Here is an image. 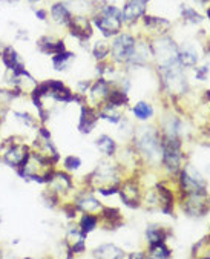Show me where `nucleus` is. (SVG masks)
Listing matches in <instances>:
<instances>
[{
  "label": "nucleus",
  "instance_id": "1",
  "mask_svg": "<svg viewBox=\"0 0 210 259\" xmlns=\"http://www.w3.org/2000/svg\"><path fill=\"white\" fill-rule=\"evenodd\" d=\"M150 46H152V54L156 60H158V65L161 69L180 65L178 63V46L169 35H166V34L156 35V38L153 40V43H150Z\"/></svg>",
  "mask_w": 210,
  "mask_h": 259
},
{
  "label": "nucleus",
  "instance_id": "2",
  "mask_svg": "<svg viewBox=\"0 0 210 259\" xmlns=\"http://www.w3.org/2000/svg\"><path fill=\"white\" fill-rule=\"evenodd\" d=\"M135 45H137V40L132 34L123 32V31L120 34H117L111 45V54H112L114 60L120 62V63L129 62L134 54Z\"/></svg>",
  "mask_w": 210,
  "mask_h": 259
},
{
  "label": "nucleus",
  "instance_id": "3",
  "mask_svg": "<svg viewBox=\"0 0 210 259\" xmlns=\"http://www.w3.org/2000/svg\"><path fill=\"white\" fill-rule=\"evenodd\" d=\"M68 31L72 37H75L80 41H86L94 34V25L91 17L86 14H74L68 23Z\"/></svg>",
  "mask_w": 210,
  "mask_h": 259
},
{
  "label": "nucleus",
  "instance_id": "4",
  "mask_svg": "<svg viewBox=\"0 0 210 259\" xmlns=\"http://www.w3.org/2000/svg\"><path fill=\"white\" fill-rule=\"evenodd\" d=\"M183 209L190 217H202L208 210V198L205 192H192L184 193Z\"/></svg>",
  "mask_w": 210,
  "mask_h": 259
},
{
  "label": "nucleus",
  "instance_id": "5",
  "mask_svg": "<svg viewBox=\"0 0 210 259\" xmlns=\"http://www.w3.org/2000/svg\"><path fill=\"white\" fill-rule=\"evenodd\" d=\"M147 10V0H126V4L121 10V19L126 25L137 23Z\"/></svg>",
  "mask_w": 210,
  "mask_h": 259
},
{
  "label": "nucleus",
  "instance_id": "6",
  "mask_svg": "<svg viewBox=\"0 0 210 259\" xmlns=\"http://www.w3.org/2000/svg\"><path fill=\"white\" fill-rule=\"evenodd\" d=\"M48 11H49V17H51L52 22H54L56 25H59V26H65V28L68 26L71 17L74 16L71 8H69V5H68V2H56V4H52Z\"/></svg>",
  "mask_w": 210,
  "mask_h": 259
},
{
  "label": "nucleus",
  "instance_id": "7",
  "mask_svg": "<svg viewBox=\"0 0 210 259\" xmlns=\"http://www.w3.org/2000/svg\"><path fill=\"white\" fill-rule=\"evenodd\" d=\"M121 199L124 201L126 205L129 207H138L141 201V190L140 186L135 181H126L123 187L120 189Z\"/></svg>",
  "mask_w": 210,
  "mask_h": 259
},
{
  "label": "nucleus",
  "instance_id": "8",
  "mask_svg": "<svg viewBox=\"0 0 210 259\" xmlns=\"http://www.w3.org/2000/svg\"><path fill=\"white\" fill-rule=\"evenodd\" d=\"M37 45H38L40 51H43V53H46V54H51V56H56L59 53H63V51H66L65 41L60 40V38L52 37V35L40 37Z\"/></svg>",
  "mask_w": 210,
  "mask_h": 259
},
{
  "label": "nucleus",
  "instance_id": "9",
  "mask_svg": "<svg viewBox=\"0 0 210 259\" xmlns=\"http://www.w3.org/2000/svg\"><path fill=\"white\" fill-rule=\"evenodd\" d=\"M5 160L11 166H22L28 157V147L23 144H11V147L4 153Z\"/></svg>",
  "mask_w": 210,
  "mask_h": 259
},
{
  "label": "nucleus",
  "instance_id": "10",
  "mask_svg": "<svg viewBox=\"0 0 210 259\" xmlns=\"http://www.w3.org/2000/svg\"><path fill=\"white\" fill-rule=\"evenodd\" d=\"M141 19H143V25H144L149 31L155 32L156 35H163V34H166V32L169 31V28H171V22L166 20V19H163V17H153V16L144 14Z\"/></svg>",
  "mask_w": 210,
  "mask_h": 259
},
{
  "label": "nucleus",
  "instance_id": "11",
  "mask_svg": "<svg viewBox=\"0 0 210 259\" xmlns=\"http://www.w3.org/2000/svg\"><path fill=\"white\" fill-rule=\"evenodd\" d=\"M178 63L181 66H195L198 63V53L193 45L186 43L178 48Z\"/></svg>",
  "mask_w": 210,
  "mask_h": 259
},
{
  "label": "nucleus",
  "instance_id": "12",
  "mask_svg": "<svg viewBox=\"0 0 210 259\" xmlns=\"http://www.w3.org/2000/svg\"><path fill=\"white\" fill-rule=\"evenodd\" d=\"M98 121V114L89 108V106H83L81 109V118H80V131L81 132H91L94 129V126Z\"/></svg>",
  "mask_w": 210,
  "mask_h": 259
},
{
  "label": "nucleus",
  "instance_id": "13",
  "mask_svg": "<svg viewBox=\"0 0 210 259\" xmlns=\"http://www.w3.org/2000/svg\"><path fill=\"white\" fill-rule=\"evenodd\" d=\"M109 92H111L109 83H108V81H104V80H98V81L92 86V89H91V95H92V98H94L95 103H103L104 100H108Z\"/></svg>",
  "mask_w": 210,
  "mask_h": 259
},
{
  "label": "nucleus",
  "instance_id": "14",
  "mask_svg": "<svg viewBox=\"0 0 210 259\" xmlns=\"http://www.w3.org/2000/svg\"><path fill=\"white\" fill-rule=\"evenodd\" d=\"M2 60H4V63L7 65V68L11 69V71H14V69H17V68H22V66H23L22 62H20L19 54L16 53V49H14L13 46H7V48H5L4 54H2Z\"/></svg>",
  "mask_w": 210,
  "mask_h": 259
},
{
  "label": "nucleus",
  "instance_id": "15",
  "mask_svg": "<svg viewBox=\"0 0 210 259\" xmlns=\"http://www.w3.org/2000/svg\"><path fill=\"white\" fill-rule=\"evenodd\" d=\"M100 215H101L104 224L108 226V229H115L117 226L121 224V215L117 209H109V207H106V209L101 210Z\"/></svg>",
  "mask_w": 210,
  "mask_h": 259
},
{
  "label": "nucleus",
  "instance_id": "16",
  "mask_svg": "<svg viewBox=\"0 0 210 259\" xmlns=\"http://www.w3.org/2000/svg\"><path fill=\"white\" fill-rule=\"evenodd\" d=\"M77 204L80 209L86 210V213H95V212L101 210V204L91 195H83V198H80Z\"/></svg>",
  "mask_w": 210,
  "mask_h": 259
},
{
  "label": "nucleus",
  "instance_id": "17",
  "mask_svg": "<svg viewBox=\"0 0 210 259\" xmlns=\"http://www.w3.org/2000/svg\"><path fill=\"white\" fill-rule=\"evenodd\" d=\"M95 256H98V257H123L124 253L121 248H118L112 244H106V245H100L95 250Z\"/></svg>",
  "mask_w": 210,
  "mask_h": 259
},
{
  "label": "nucleus",
  "instance_id": "18",
  "mask_svg": "<svg viewBox=\"0 0 210 259\" xmlns=\"http://www.w3.org/2000/svg\"><path fill=\"white\" fill-rule=\"evenodd\" d=\"M146 236H147V241L150 245L153 244H160V242H164L167 233L164 232L163 227H158V226H150L146 232Z\"/></svg>",
  "mask_w": 210,
  "mask_h": 259
},
{
  "label": "nucleus",
  "instance_id": "19",
  "mask_svg": "<svg viewBox=\"0 0 210 259\" xmlns=\"http://www.w3.org/2000/svg\"><path fill=\"white\" fill-rule=\"evenodd\" d=\"M97 146H98V149L104 153V155H108V157H111V155H114V152H115V141L111 138V137H108V135H101L98 140H97Z\"/></svg>",
  "mask_w": 210,
  "mask_h": 259
},
{
  "label": "nucleus",
  "instance_id": "20",
  "mask_svg": "<svg viewBox=\"0 0 210 259\" xmlns=\"http://www.w3.org/2000/svg\"><path fill=\"white\" fill-rule=\"evenodd\" d=\"M134 115L138 118V120H149L152 115H153V109L149 103L146 101H140L135 105L134 108Z\"/></svg>",
  "mask_w": 210,
  "mask_h": 259
},
{
  "label": "nucleus",
  "instance_id": "21",
  "mask_svg": "<svg viewBox=\"0 0 210 259\" xmlns=\"http://www.w3.org/2000/svg\"><path fill=\"white\" fill-rule=\"evenodd\" d=\"M92 53L95 56V59L98 60H104L109 54H111V45L108 41H104V40H100L94 45V49H92Z\"/></svg>",
  "mask_w": 210,
  "mask_h": 259
},
{
  "label": "nucleus",
  "instance_id": "22",
  "mask_svg": "<svg viewBox=\"0 0 210 259\" xmlns=\"http://www.w3.org/2000/svg\"><path fill=\"white\" fill-rule=\"evenodd\" d=\"M74 59V54L68 53V51H63V53H59L56 56H52V63L57 69H65L69 66L71 60Z\"/></svg>",
  "mask_w": 210,
  "mask_h": 259
},
{
  "label": "nucleus",
  "instance_id": "23",
  "mask_svg": "<svg viewBox=\"0 0 210 259\" xmlns=\"http://www.w3.org/2000/svg\"><path fill=\"white\" fill-rule=\"evenodd\" d=\"M128 103V95L124 91H111L109 92V97H108V105H112V106H124Z\"/></svg>",
  "mask_w": 210,
  "mask_h": 259
},
{
  "label": "nucleus",
  "instance_id": "24",
  "mask_svg": "<svg viewBox=\"0 0 210 259\" xmlns=\"http://www.w3.org/2000/svg\"><path fill=\"white\" fill-rule=\"evenodd\" d=\"M100 115H101V118H106V120H109L112 123H117V121L121 120V114H120L118 108L117 106H112V105H108L106 108L101 111Z\"/></svg>",
  "mask_w": 210,
  "mask_h": 259
},
{
  "label": "nucleus",
  "instance_id": "25",
  "mask_svg": "<svg viewBox=\"0 0 210 259\" xmlns=\"http://www.w3.org/2000/svg\"><path fill=\"white\" fill-rule=\"evenodd\" d=\"M181 16L186 22H190V23H201L202 22V17L196 13V10L187 7V5L181 7Z\"/></svg>",
  "mask_w": 210,
  "mask_h": 259
},
{
  "label": "nucleus",
  "instance_id": "26",
  "mask_svg": "<svg viewBox=\"0 0 210 259\" xmlns=\"http://www.w3.org/2000/svg\"><path fill=\"white\" fill-rule=\"evenodd\" d=\"M149 251H150L149 253L150 257H169L171 256V250L164 245V242L150 245V250Z\"/></svg>",
  "mask_w": 210,
  "mask_h": 259
},
{
  "label": "nucleus",
  "instance_id": "27",
  "mask_svg": "<svg viewBox=\"0 0 210 259\" xmlns=\"http://www.w3.org/2000/svg\"><path fill=\"white\" fill-rule=\"evenodd\" d=\"M97 223H98V218H97V217H94V215H91V213L85 215V217L81 218V223H80L81 232L86 235L88 232H91V230H94V229L97 227Z\"/></svg>",
  "mask_w": 210,
  "mask_h": 259
},
{
  "label": "nucleus",
  "instance_id": "28",
  "mask_svg": "<svg viewBox=\"0 0 210 259\" xmlns=\"http://www.w3.org/2000/svg\"><path fill=\"white\" fill-rule=\"evenodd\" d=\"M80 158H77V157H68L66 160H65V166H66V169H69V170H75V169H78V166H80Z\"/></svg>",
  "mask_w": 210,
  "mask_h": 259
},
{
  "label": "nucleus",
  "instance_id": "29",
  "mask_svg": "<svg viewBox=\"0 0 210 259\" xmlns=\"http://www.w3.org/2000/svg\"><path fill=\"white\" fill-rule=\"evenodd\" d=\"M35 17L38 20H48L49 19V11L46 8H37L35 10Z\"/></svg>",
  "mask_w": 210,
  "mask_h": 259
},
{
  "label": "nucleus",
  "instance_id": "30",
  "mask_svg": "<svg viewBox=\"0 0 210 259\" xmlns=\"http://www.w3.org/2000/svg\"><path fill=\"white\" fill-rule=\"evenodd\" d=\"M208 72V68L207 66H202V68H198L196 69V77L199 78V80H204L205 78V74Z\"/></svg>",
  "mask_w": 210,
  "mask_h": 259
},
{
  "label": "nucleus",
  "instance_id": "31",
  "mask_svg": "<svg viewBox=\"0 0 210 259\" xmlns=\"http://www.w3.org/2000/svg\"><path fill=\"white\" fill-rule=\"evenodd\" d=\"M5 45H4V41L2 40H0V57H2V54H4V51H5Z\"/></svg>",
  "mask_w": 210,
  "mask_h": 259
},
{
  "label": "nucleus",
  "instance_id": "32",
  "mask_svg": "<svg viewBox=\"0 0 210 259\" xmlns=\"http://www.w3.org/2000/svg\"><path fill=\"white\" fill-rule=\"evenodd\" d=\"M2 2H7V4H16L19 0H2Z\"/></svg>",
  "mask_w": 210,
  "mask_h": 259
},
{
  "label": "nucleus",
  "instance_id": "33",
  "mask_svg": "<svg viewBox=\"0 0 210 259\" xmlns=\"http://www.w3.org/2000/svg\"><path fill=\"white\" fill-rule=\"evenodd\" d=\"M28 2H29V4H40L41 0H28Z\"/></svg>",
  "mask_w": 210,
  "mask_h": 259
},
{
  "label": "nucleus",
  "instance_id": "34",
  "mask_svg": "<svg viewBox=\"0 0 210 259\" xmlns=\"http://www.w3.org/2000/svg\"><path fill=\"white\" fill-rule=\"evenodd\" d=\"M195 2H198V4H205L207 0H195Z\"/></svg>",
  "mask_w": 210,
  "mask_h": 259
},
{
  "label": "nucleus",
  "instance_id": "35",
  "mask_svg": "<svg viewBox=\"0 0 210 259\" xmlns=\"http://www.w3.org/2000/svg\"><path fill=\"white\" fill-rule=\"evenodd\" d=\"M205 95H207V98H210V91H207V94H205Z\"/></svg>",
  "mask_w": 210,
  "mask_h": 259
}]
</instances>
